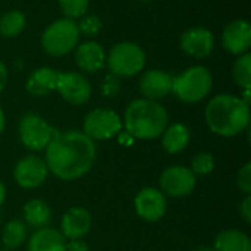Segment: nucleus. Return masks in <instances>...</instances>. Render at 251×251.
Wrapping results in <instances>:
<instances>
[{
	"mask_svg": "<svg viewBox=\"0 0 251 251\" xmlns=\"http://www.w3.org/2000/svg\"><path fill=\"white\" fill-rule=\"evenodd\" d=\"M213 87V76L204 66H191L174 76L172 93L184 103H199L209 96Z\"/></svg>",
	"mask_w": 251,
	"mask_h": 251,
	"instance_id": "4",
	"label": "nucleus"
},
{
	"mask_svg": "<svg viewBox=\"0 0 251 251\" xmlns=\"http://www.w3.org/2000/svg\"><path fill=\"white\" fill-rule=\"evenodd\" d=\"M3 129H4V113H3V110L0 109V135H1V132H3Z\"/></svg>",
	"mask_w": 251,
	"mask_h": 251,
	"instance_id": "35",
	"label": "nucleus"
},
{
	"mask_svg": "<svg viewBox=\"0 0 251 251\" xmlns=\"http://www.w3.org/2000/svg\"><path fill=\"white\" fill-rule=\"evenodd\" d=\"M213 251H251L250 238L241 231H222L215 240Z\"/></svg>",
	"mask_w": 251,
	"mask_h": 251,
	"instance_id": "22",
	"label": "nucleus"
},
{
	"mask_svg": "<svg viewBox=\"0 0 251 251\" xmlns=\"http://www.w3.org/2000/svg\"><path fill=\"white\" fill-rule=\"evenodd\" d=\"M237 185L246 194L251 193V163H246L240 169V172L237 175Z\"/></svg>",
	"mask_w": 251,
	"mask_h": 251,
	"instance_id": "30",
	"label": "nucleus"
},
{
	"mask_svg": "<svg viewBox=\"0 0 251 251\" xmlns=\"http://www.w3.org/2000/svg\"><path fill=\"white\" fill-rule=\"evenodd\" d=\"M65 251H88V246H87V243H84L81 240H71L66 244Z\"/></svg>",
	"mask_w": 251,
	"mask_h": 251,
	"instance_id": "32",
	"label": "nucleus"
},
{
	"mask_svg": "<svg viewBox=\"0 0 251 251\" xmlns=\"http://www.w3.org/2000/svg\"><path fill=\"white\" fill-rule=\"evenodd\" d=\"M204 118L212 132L221 137H235L250 124V106L241 97L219 94L207 103Z\"/></svg>",
	"mask_w": 251,
	"mask_h": 251,
	"instance_id": "2",
	"label": "nucleus"
},
{
	"mask_svg": "<svg viewBox=\"0 0 251 251\" xmlns=\"http://www.w3.org/2000/svg\"><path fill=\"white\" fill-rule=\"evenodd\" d=\"M122 129L119 115L110 109H94L84 119V134L94 140L104 141L116 137Z\"/></svg>",
	"mask_w": 251,
	"mask_h": 251,
	"instance_id": "8",
	"label": "nucleus"
},
{
	"mask_svg": "<svg viewBox=\"0 0 251 251\" xmlns=\"http://www.w3.org/2000/svg\"><path fill=\"white\" fill-rule=\"evenodd\" d=\"M193 251H213V249H210V247H204V246H201V247H197V249H194Z\"/></svg>",
	"mask_w": 251,
	"mask_h": 251,
	"instance_id": "36",
	"label": "nucleus"
},
{
	"mask_svg": "<svg viewBox=\"0 0 251 251\" xmlns=\"http://www.w3.org/2000/svg\"><path fill=\"white\" fill-rule=\"evenodd\" d=\"M76 26H78L79 35L96 37L101 29V21L97 15H84L81 16Z\"/></svg>",
	"mask_w": 251,
	"mask_h": 251,
	"instance_id": "27",
	"label": "nucleus"
},
{
	"mask_svg": "<svg viewBox=\"0 0 251 251\" xmlns=\"http://www.w3.org/2000/svg\"><path fill=\"white\" fill-rule=\"evenodd\" d=\"M188 141L190 129L184 124H172L166 126V129L162 134V146L171 154L182 151L188 146Z\"/></svg>",
	"mask_w": 251,
	"mask_h": 251,
	"instance_id": "20",
	"label": "nucleus"
},
{
	"mask_svg": "<svg viewBox=\"0 0 251 251\" xmlns=\"http://www.w3.org/2000/svg\"><path fill=\"white\" fill-rule=\"evenodd\" d=\"M222 44L232 54L247 53L251 46V25L247 19L231 21L222 32Z\"/></svg>",
	"mask_w": 251,
	"mask_h": 251,
	"instance_id": "14",
	"label": "nucleus"
},
{
	"mask_svg": "<svg viewBox=\"0 0 251 251\" xmlns=\"http://www.w3.org/2000/svg\"><path fill=\"white\" fill-rule=\"evenodd\" d=\"M135 210L140 218L149 222H156L165 216L166 199L162 191L147 187L143 188L135 197Z\"/></svg>",
	"mask_w": 251,
	"mask_h": 251,
	"instance_id": "13",
	"label": "nucleus"
},
{
	"mask_svg": "<svg viewBox=\"0 0 251 251\" xmlns=\"http://www.w3.org/2000/svg\"><path fill=\"white\" fill-rule=\"evenodd\" d=\"M121 90V79L112 74L106 75L101 84V93L104 97H115Z\"/></svg>",
	"mask_w": 251,
	"mask_h": 251,
	"instance_id": "29",
	"label": "nucleus"
},
{
	"mask_svg": "<svg viewBox=\"0 0 251 251\" xmlns=\"http://www.w3.org/2000/svg\"><path fill=\"white\" fill-rule=\"evenodd\" d=\"M60 228L65 238L81 240L91 229V215L84 207H72L63 215Z\"/></svg>",
	"mask_w": 251,
	"mask_h": 251,
	"instance_id": "17",
	"label": "nucleus"
},
{
	"mask_svg": "<svg viewBox=\"0 0 251 251\" xmlns=\"http://www.w3.org/2000/svg\"><path fill=\"white\" fill-rule=\"evenodd\" d=\"M135 1H138V3H150L153 0H135Z\"/></svg>",
	"mask_w": 251,
	"mask_h": 251,
	"instance_id": "37",
	"label": "nucleus"
},
{
	"mask_svg": "<svg viewBox=\"0 0 251 251\" xmlns=\"http://www.w3.org/2000/svg\"><path fill=\"white\" fill-rule=\"evenodd\" d=\"M96 146L81 131L57 132L46 147V165L62 181H75L84 176L94 165Z\"/></svg>",
	"mask_w": 251,
	"mask_h": 251,
	"instance_id": "1",
	"label": "nucleus"
},
{
	"mask_svg": "<svg viewBox=\"0 0 251 251\" xmlns=\"http://www.w3.org/2000/svg\"><path fill=\"white\" fill-rule=\"evenodd\" d=\"M56 129L37 113H26L19 122V138L22 144L32 151L44 150L56 137Z\"/></svg>",
	"mask_w": 251,
	"mask_h": 251,
	"instance_id": "7",
	"label": "nucleus"
},
{
	"mask_svg": "<svg viewBox=\"0 0 251 251\" xmlns=\"http://www.w3.org/2000/svg\"><path fill=\"white\" fill-rule=\"evenodd\" d=\"M7 81V68L3 62H0V93L3 91Z\"/></svg>",
	"mask_w": 251,
	"mask_h": 251,
	"instance_id": "33",
	"label": "nucleus"
},
{
	"mask_svg": "<svg viewBox=\"0 0 251 251\" xmlns=\"http://www.w3.org/2000/svg\"><path fill=\"white\" fill-rule=\"evenodd\" d=\"M79 41V31L75 21L60 18L51 22L41 35L43 50L53 57L71 53Z\"/></svg>",
	"mask_w": 251,
	"mask_h": 251,
	"instance_id": "5",
	"label": "nucleus"
},
{
	"mask_svg": "<svg viewBox=\"0 0 251 251\" xmlns=\"http://www.w3.org/2000/svg\"><path fill=\"white\" fill-rule=\"evenodd\" d=\"M0 251H4V250H0Z\"/></svg>",
	"mask_w": 251,
	"mask_h": 251,
	"instance_id": "38",
	"label": "nucleus"
},
{
	"mask_svg": "<svg viewBox=\"0 0 251 251\" xmlns=\"http://www.w3.org/2000/svg\"><path fill=\"white\" fill-rule=\"evenodd\" d=\"M240 213H241L243 219H244L247 224H250L251 222V197L250 196H247V197L241 201V204H240Z\"/></svg>",
	"mask_w": 251,
	"mask_h": 251,
	"instance_id": "31",
	"label": "nucleus"
},
{
	"mask_svg": "<svg viewBox=\"0 0 251 251\" xmlns=\"http://www.w3.org/2000/svg\"><path fill=\"white\" fill-rule=\"evenodd\" d=\"M65 237L53 228L37 229L28 241V251H65Z\"/></svg>",
	"mask_w": 251,
	"mask_h": 251,
	"instance_id": "19",
	"label": "nucleus"
},
{
	"mask_svg": "<svg viewBox=\"0 0 251 251\" xmlns=\"http://www.w3.org/2000/svg\"><path fill=\"white\" fill-rule=\"evenodd\" d=\"M57 1L63 16L71 21L84 16L90 6V0H57Z\"/></svg>",
	"mask_w": 251,
	"mask_h": 251,
	"instance_id": "26",
	"label": "nucleus"
},
{
	"mask_svg": "<svg viewBox=\"0 0 251 251\" xmlns=\"http://www.w3.org/2000/svg\"><path fill=\"white\" fill-rule=\"evenodd\" d=\"M57 75L59 72L49 68L43 66L35 69L34 72L29 74L25 82V90L35 97H43L56 90V82H57Z\"/></svg>",
	"mask_w": 251,
	"mask_h": 251,
	"instance_id": "18",
	"label": "nucleus"
},
{
	"mask_svg": "<svg viewBox=\"0 0 251 251\" xmlns=\"http://www.w3.org/2000/svg\"><path fill=\"white\" fill-rule=\"evenodd\" d=\"M4 197H6V188H4L3 182L0 181V207H1V204L4 201Z\"/></svg>",
	"mask_w": 251,
	"mask_h": 251,
	"instance_id": "34",
	"label": "nucleus"
},
{
	"mask_svg": "<svg viewBox=\"0 0 251 251\" xmlns=\"http://www.w3.org/2000/svg\"><path fill=\"white\" fill-rule=\"evenodd\" d=\"M159 182L169 197H185L194 191L197 179L190 168L171 166L162 172Z\"/></svg>",
	"mask_w": 251,
	"mask_h": 251,
	"instance_id": "10",
	"label": "nucleus"
},
{
	"mask_svg": "<svg viewBox=\"0 0 251 251\" xmlns=\"http://www.w3.org/2000/svg\"><path fill=\"white\" fill-rule=\"evenodd\" d=\"M106 65L112 75L118 78H129L144 69L146 53L138 44L122 41L110 49L106 56Z\"/></svg>",
	"mask_w": 251,
	"mask_h": 251,
	"instance_id": "6",
	"label": "nucleus"
},
{
	"mask_svg": "<svg viewBox=\"0 0 251 251\" xmlns=\"http://www.w3.org/2000/svg\"><path fill=\"white\" fill-rule=\"evenodd\" d=\"M182 51L194 59L207 57L215 47V37L212 31L203 26H194L187 29L179 40Z\"/></svg>",
	"mask_w": 251,
	"mask_h": 251,
	"instance_id": "12",
	"label": "nucleus"
},
{
	"mask_svg": "<svg viewBox=\"0 0 251 251\" xmlns=\"http://www.w3.org/2000/svg\"><path fill=\"white\" fill-rule=\"evenodd\" d=\"M75 63L87 74H96L106 65V51L97 41H84L76 46Z\"/></svg>",
	"mask_w": 251,
	"mask_h": 251,
	"instance_id": "16",
	"label": "nucleus"
},
{
	"mask_svg": "<svg viewBox=\"0 0 251 251\" xmlns=\"http://www.w3.org/2000/svg\"><path fill=\"white\" fill-rule=\"evenodd\" d=\"M26 25V18L21 10H9L0 18V35L13 38L19 35Z\"/></svg>",
	"mask_w": 251,
	"mask_h": 251,
	"instance_id": "23",
	"label": "nucleus"
},
{
	"mask_svg": "<svg viewBox=\"0 0 251 251\" xmlns=\"http://www.w3.org/2000/svg\"><path fill=\"white\" fill-rule=\"evenodd\" d=\"M56 91L63 97L65 101L79 106L90 100L91 97V84L90 81L76 72H59Z\"/></svg>",
	"mask_w": 251,
	"mask_h": 251,
	"instance_id": "9",
	"label": "nucleus"
},
{
	"mask_svg": "<svg viewBox=\"0 0 251 251\" xmlns=\"http://www.w3.org/2000/svg\"><path fill=\"white\" fill-rule=\"evenodd\" d=\"M215 168V159L210 153H199L191 162L194 175H209Z\"/></svg>",
	"mask_w": 251,
	"mask_h": 251,
	"instance_id": "28",
	"label": "nucleus"
},
{
	"mask_svg": "<svg viewBox=\"0 0 251 251\" xmlns=\"http://www.w3.org/2000/svg\"><path fill=\"white\" fill-rule=\"evenodd\" d=\"M168 112L154 100L137 99L125 110L124 122L128 135L138 140H153L168 126Z\"/></svg>",
	"mask_w": 251,
	"mask_h": 251,
	"instance_id": "3",
	"label": "nucleus"
},
{
	"mask_svg": "<svg viewBox=\"0 0 251 251\" xmlns=\"http://www.w3.org/2000/svg\"><path fill=\"white\" fill-rule=\"evenodd\" d=\"M47 175H49V168L46 162L34 154L22 157L16 163L13 171V176L18 185L26 190L40 187L46 181Z\"/></svg>",
	"mask_w": 251,
	"mask_h": 251,
	"instance_id": "11",
	"label": "nucleus"
},
{
	"mask_svg": "<svg viewBox=\"0 0 251 251\" xmlns=\"http://www.w3.org/2000/svg\"><path fill=\"white\" fill-rule=\"evenodd\" d=\"M174 76L165 71L151 69L146 71L140 78V91L147 100H159L172 93Z\"/></svg>",
	"mask_w": 251,
	"mask_h": 251,
	"instance_id": "15",
	"label": "nucleus"
},
{
	"mask_svg": "<svg viewBox=\"0 0 251 251\" xmlns=\"http://www.w3.org/2000/svg\"><path fill=\"white\" fill-rule=\"evenodd\" d=\"M26 240V225L18 219H13L6 224L1 235V243L7 250L18 249Z\"/></svg>",
	"mask_w": 251,
	"mask_h": 251,
	"instance_id": "24",
	"label": "nucleus"
},
{
	"mask_svg": "<svg viewBox=\"0 0 251 251\" xmlns=\"http://www.w3.org/2000/svg\"><path fill=\"white\" fill-rule=\"evenodd\" d=\"M22 212H24L25 222L34 229L46 228L47 224L51 219V210H50L49 204L44 200H40V199H34V200L28 201L24 206Z\"/></svg>",
	"mask_w": 251,
	"mask_h": 251,
	"instance_id": "21",
	"label": "nucleus"
},
{
	"mask_svg": "<svg viewBox=\"0 0 251 251\" xmlns=\"http://www.w3.org/2000/svg\"><path fill=\"white\" fill-rule=\"evenodd\" d=\"M232 78L235 84L244 90L251 88V54L243 53L232 65Z\"/></svg>",
	"mask_w": 251,
	"mask_h": 251,
	"instance_id": "25",
	"label": "nucleus"
}]
</instances>
